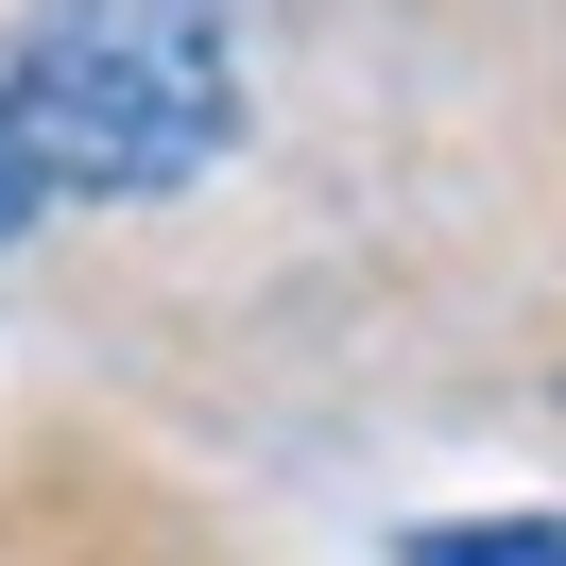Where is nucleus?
<instances>
[{
	"instance_id": "obj_1",
	"label": "nucleus",
	"mask_w": 566,
	"mask_h": 566,
	"mask_svg": "<svg viewBox=\"0 0 566 566\" xmlns=\"http://www.w3.org/2000/svg\"><path fill=\"white\" fill-rule=\"evenodd\" d=\"M0 138L35 189L155 207L241 155V0H35L0 52Z\"/></svg>"
},
{
	"instance_id": "obj_2",
	"label": "nucleus",
	"mask_w": 566,
	"mask_h": 566,
	"mask_svg": "<svg viewBox=\"0 0 566 566\" xmlns=\"http://www.w3.org/2000/svg\"><path fill=\"white\" fill-rule=\"evenodd\" d=\"M395 566H566V515H429Z\"/></svg>"
},
{
	"instance_id": "obj_3",
	"label": "nucleus",
	"mask_w": 566,
	"mask_h": 566,
	"mask_svg": "<svg viewBox=\"0 0 566 566\" xmlns=\"http://www.w3.org/2000/svg\"><path fill=\"white\" fill-rule=\"evenodd\" d=\"M35 207H52V189L18 172V138H0V241H18V223H35Z\"/></svg>"
}]
</instances>
